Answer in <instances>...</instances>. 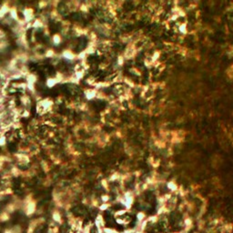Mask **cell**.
Returning <instances> with one entry per match:
<instances>
[{
    "instance_id": "1",
    "label": "cell",
    "mask_w": 233,
    "mask_h": 233,
    "mask_svg": "<svg viewBox=\"0 0 233 233\" xmlns=\"http://www.w3.org/2000/svg\"><path fill=\"white\" fill-rule=\"evenodd\" d=\"M178 30L181 34H186L187 33V26L186 24H181L179 27H178Z\"/></svg>"
},
{
    "instance_id": "2",
    "label": "cell",
    "mask_w": 233,
    "mask_h": 233,
    "mask_svg": "<svg viewBox=\"0 0 233 233\" xmlns=\"http://www.w3.org/2000/svg\"><path fill=\"white\" fill-rule=\"evenodd\" d=\"M119 65H122V64H123V59H122V57H119Z\"/></svg>"
}]
</instances>
